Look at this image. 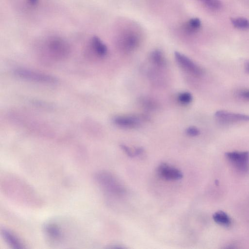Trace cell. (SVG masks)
I'll return each instance as SVG.
<instances>
[{
    "label": "cell",
    "mask_w": 249,
    "mask_h": 249,
    "mask_svg": "<svg viewBox=\"0 0 249 249\" xmlns=\"http://www.w3.org/2000/svg\"><path fill=\"white\" fill-rule=\"evenodd\" d=\"M44 45L47 52L54 58L62 59L69 54V44L60 37L52 36L47 39Z\"/></svg>",
    "instance_id": "obj_1"
},
{
    "label": "cell",
    "mask_w": 249,
    "mask_h": 249,
    "mask_svg": "<svg viewBox=\"0 0 249 249\" xmlns=\"http://www.w3.org/2000/svg\"><path fill=\"white\" fill-rule=\"evenodd\" d=\"M14 72L22 79L47 84H54L57 82V79L53 76L29 69L19 68Z\"/></svg>",
    "instance_id": "obj_2"
},
{
    "label": "cell",
    "mask_w": 249,
    "mask_h": 249,
    "mask_svg": "<svg viewBox=\"0 0 249 249\" xmlns=\"http://www.w3.org/2000/svg\"><path fill=\"white\" fill-rule=\"evenodd\" d=\"M226 157L230 162L238 171L246 173L249 169V153L247 151L228 152Z\"/></svg>",
    "instance_id": "obj_3"
},
{
    "label": "cell",
    "mask_w": 249,
    "mask_h": 249,
    "mask_svg": "<svg viewBox=\"0 0 249 249\" xmlns=\"http://www.w3.org/2000/svg\"><path fill=\"white\" fill-rule=\"evenodd\" d=\"M139 36L131 31L123 34L119 39V46L125 52H130L135 50L140 43Z\"/></svg>",
    "instance_id": "obj_4"
},
{
    "label": "cell",
    "mask_w": 249,
    "mask_h": 249,
    "mask_svg": "<svg viewBox=\"0 0 249 249\" xmlns=\"http://www.w3.org/2000/svg\"><path fill=\"white\" fill-rule=\"evenodd\" d=\"M94 178L97 183L107 192L115 193L119 190V186L115 178L108 172H97Z\"/></svg>",
    "instance_id": "obj_5"
},
{
    "label": "cell",
    "mask_w": 249,
    "mask_h": 249,
    "mask_svg": "<svg viewBox=\"0 0 249 249\" xmlns=\"http://www.w3.org/2000/svg\"><path fill=\"white\" fill-rule=\"evenodd\" d=\"M174 54L177 63L184 71L196 76L203 74L202 69L187 56L178 52Z\"/></svg>",
    "instance_id": "obj_6"
},
{
    "label": "cell",
    "mask_w": 249,
    "mask_h": 249,
    "mask_svg": "<svg viewBox=\"0 0 249 249\" xmlns=\"http://www.w3.org/2000/svg\"><path fill=\"white\" fill-rule=\"evenodd\" d=\"M214 116L218 120L224 122L233 123L249 121V115L232 113L225 110L217 111L215 113Z\"/></svg>",
    "instance_id": "obj_7"
},
{
    "label": "cell",
    "mask_w": 249,
    "mask_h": 249,
    "mask_svg": "<svg viewBox=\"0 0 249 249\" xmlns=\"http://www.w3.org/2000/svg\"><path fill=\"white\" fill-rule=\"evenodd\" d=\"M141 118L136 115H122L115 117L113 123L120 127L127 128L138 126L141 122Z\"/></svg>",
    "instance_id": "obj_8"
},
{
    "label": "cell",
    "mask_w": 249,
    "mask_h": 249,
    "mask_svg": "<svg viewBox=\"0 0 249 249\" xmlns=\"http://www.w3.org/2000/svg\"><path fill=\"white\" fill-rule=\"evenodd\" d=\"M157 172L161 178L166 180H178L183 177L179 170L165 163H162L158 167Z\"/></svg>",
    "instance_id": "obj_9"
},
{
    "label": "cell",
    "mask_w": 249,
    "mask_h": 249,
    "mask_svg": "<svg viewBox=\"0 0 249 249\" xmlns=\"http://www.w3.org/2000/svg\"><path fill=\"white\" fill-rule=\"evenodd\" d=\"M44 230L47 237L53 241H61L63 238V233L60 227L56 223L53 222L47 223L44 227Z\"/></svg>",
    "instance_id": "obj_10"
},
{
    "label": "cell",
    "mask_w": 249,
    "mask_h": 249,
    "mask_svg": "<svg viewBox=\"0 0 249 249\" xmlns=\"http://www.w3.org/2000/svg\"><path fill=\"white\" fill-rule=\"evenodd\" d=\"M89 46L100 57L105 56L107 53V49L106 45L98 36H94L90 38Z\"/></svg>",
    "instance_id": "obj_11"
},
{
    "label": "cell",
    "mask_w": 249,
    "mask_h": 249,
    "mask_svg": "<svg viewBox=\"0 0 249 249\" xmlns=\"http://www.w3.org/2000/svg\"><path fill=\"white\" fill-rule=\"evenodd\" d=\"M1 233L5 240L13 248L22 249L23 248L20 240L9 230L3 229L1 230Z\"/></svg>",
    "instance_id": "obj_12"
},
{
    "label": "cell",
    "mask_w": 249,
    "mask_h": 249,
    "mask_svg": "<svg viewBox=\"0 0 249 249\" xmlns=\"http://www.w3.org/2000/svg\"><path fill=\"white\" fill-rule=\"evenodd\" d=\"M213 217L216 223L222 226H228L231 223L230 217L226 213L222 211L215 213Z\"/></svg>",
    "instance_id": "obj_13"
},
{
    "label": "cell",
    "mask_w": 249,
    "mask_h": 249,
    "mask_svg": "<svg viewBox=\"0 0 249 249\" xmlns=\"http://www.w3.org/2000/svg\"><path fill=\"white\" fill-rule=\"evenodd\" d=\"M201 27V21L197 18H193L188 20L184 25L185 32L188 33L196 32Z\"/></svg>",
    "instance_id": "obj_14"
},
{
    "label": "cell",
    "mask_w": 249,
    "mask_h": 249,
    "mask_svg": "<svg viewBox=\"0 0 249 249\" xmlns=\"http://www.w3.org/2000/svg\"><path fill=\"white\" fill-rule=\"evenodd\" d=\"M150 58L152 62L158 67H163L165 65L164 57L160 50L153 51L150 54Z\"/></svg>",
    "instance_id": "obj_15"
},
{
    "label": "cell",
    "mask_w": 249,
    "mask_h": 249,
    "mask_svg": "<svg viewBox=\"0 0 249 249\" xmlns=\"http://www.w3.org/2000/svg\"><path fill=\"white\" fill-rule=\"evenodd\" d=\"M231 22L236 28L242 30L249 29V20L244 18H231Z\"/></svg>",
    "instance_id": "obj_16"
},
{
    "label": "cell",
    "mask_w": 249,
    "mask_h": 249,
    "mask_svg": "<svg viewBox=\"0 0 249 249\" xmlns=\"http://www.w3.org/2000/svg\"><path fill=\"white\" fill-rule=\"evenodd\" d=\"M178 101L182 104H188L193 99L191 94L188 92H183L179 93L178 96Z\"/></svg>",
    "instance_id": "obj_17"
},
{
    "label": "cell",
    "mask_w": 249,
    "mask_h": 249,
    "mask_svg": "<svg viewBox=\"0 0 249 249\" xmlns=\"http://www.w3.org/2000/svg\"><path fill=\"white\" fill-rule=\"evenodd\" d=\"M208 7L213 9H218L221 7V3L220 0H200Z\"/></svg>",
    "instance_id": "obj_18"
},
{
    "label": "cell",
    "mask_w": 249,
    "mask_h": 249,
    "mask_svg": "<svg viewBox=\"0 0 249 249\" xmlns=\"http://www.w3.org/2000/svg\"><path fill=\"white\" fill-rule=\"evenodd\" d=\"M186 133L190 136H196L199 135L200 132L196 127L191 126L187 128L186 130Z\"/></svg>",
    "instance_id": "obj_19"
},
{
    "label": "cell",
    "mask_w": 249,
    "mask_h": 249,
    "mask_svg": "<svg viewBox=\"0 0 249 249\" xmlns=\"http://www.w3.org/2000/svg\"><path fill=\"white\" fill-rule=\"evenodd\" d=\"M121 147L128 156L133 157L135 156V152H132L127 146L122 144Z\"/></svg>",
    "instance_id": "obj_20"
},
{
    "label": "cell",
    "mask_w": 249,
    "mask_h": 249,
    "mask_svg": "<svg viewBox=\"0 0 249 249\" xmlns=\"http://www.w3.org/2000/svg\"><path fill=\"white\" fill-rule=\"evenodd\" d=\"M39 2V0H26V3L28 5L32 7H36L37 5Z\"/></svg>",
    "instance_id": "obj_21"
},
{
    "label": "cell",
    "mask_w": 249,
    "mask_h": 249,
    "mask_svg": "<svg viewBox=\"0 0 249 249\" xmlns=\"http://www.w3.org/2000/svg\"><path fill=\"white\" fill-rule=\"evenodd\" d=\"M240 95L244 98L249 99V91H243Z\"/></svg>",
    "instance_id": "obj_22"
},
{
    "label": "cell",
    "mask_w": 249,
    "mask_h": 249,
    "mask_svg": "<svg viewBox=\"0 0 249 249\" xmlns=\"http://www.w3.org/2000/svg\"><path fill=\"white\" fill-rule=\"evenodd\" d=\"M246 70L248 72H249V64L246 67Z\"/></svg>",
    "instance_id": "obj_23"
}]
</instances>
